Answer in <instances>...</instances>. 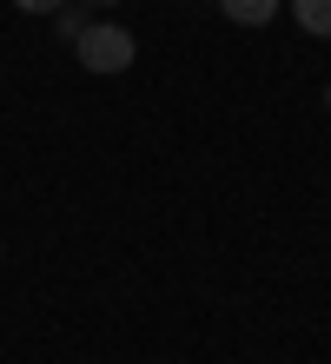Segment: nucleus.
Here are the masks:
<instances>
[{"label":"nucleus","instance_id":"obj_1","mask_svg":"<svg viewBox=\"0 0 331 364\" xmlns=\"http://www.w3.org/2000/svg\"><path fill=\"white\" fill-rule=\"evenodd\" d=\"M73 53H80V67L86 73H126L132 67V33L126 27H106V20H86V33L73 40Z\"/></svg>","mask_w":331,"mask_h":364},{"label":"nucleus","instance_id":"obj_2","mask_svg":"<svg viewBox=\"0 0 331 364\" xmlns=\"http://www.w3.org/2000/svg\"><path fill=\"white\" fill-rule=\"evenodd\" d=\"M278 7H285V0H219V14H226L232 27H265Z\"/></svg>","mask_w":331,"mask_h":364},{"label":"nucleus","instance_id":"obj_3","mask_svg":"<svg viewBox=\"0 0 331 364\" xmlns=\"http://www.w3.org/2000/svg\"><path fill=\"white\" fill-rule=\"evenodd\" d=\"M292 14H298V27H305V33L331 40V0H292Z\"/></svg>","mask_w":331,"mask_h":364},{"label":"nucleus","instance_id":"obj_4","mask_svg":"<svg viewBox=\"0 0 331 364\" xmlns=\"http://www.w3.org/2000/svg\"><path fill=\"white\" fill-rule=\"evenodd\" d=\"M53 27H60L66 40H80V33H86V7H80V0H66V7L53 14Z\"/></svg>","mask_w":331,"mask_h":364},{"label":"nucleus","instance_id":"obj_5","mask_svg":"<svg viewBox=\"0 0 331 364\" xmlns=\"http://www.w3.org/2000/svg\"><path fill=\"white\" fill-rule=\"evenodd\" d=\"M14 7H20V14H60L66 0H14Z\"/></svg>","mask_w":331,"mask_h":364},{"label":"nucleus","instance_id":"obj_6","mask_svg":"<svg viewBox=\"0 0 331 364\" xmlns=\"http://www.w3.org/2000/svg\"><path fill=\"white\" fill-rule=\"evenodd\" d=\"M80 7H113V0H80Z\"/></svg>","mask_w":331,"mask_h":364},{"label":"nucleus","instance_id":"obj_7","mask_svg":"<svg viewBox=\"0 0 331 364\" xmlns=\"http://www.w3.org/2000/svg\"><path fill=\"white\" fill-rule=\"evenodd\" d=\"M325 113H331V87H325Z\"/></svg>","mask_w":331,"mask_h":364}]
</instances>
